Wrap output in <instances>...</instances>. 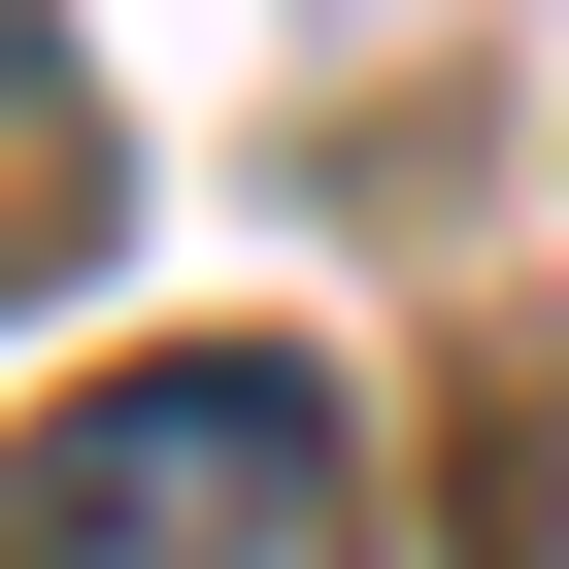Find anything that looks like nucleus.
I'll list each match as a JSON object with an SVG mask.
<instances>
[{
    "mask_svg": "<svg viewBox=\"0 0 569 569\" xmlns=\"http://www.w3.org/2000/svg\"><path fill=\"white\" fill-rule=\"evenodd\" d=\"M302 536H336V369L302 336H168V369L0 436V569H302Z\"/></svg>",
    "mask_w": 569,
    "mask_h": 569,
    "instance_id": "obj_1",
    "label": "nucleus"
},
{
    "mask_svg": "<svg viewBox=\"0 0 569 569\" xmlns=\"http://www.w3.org/2000/svg\"><path fill=\"white\" fill-rule=\"evenodd\" d=\"M0 168H34V201L101 234V134H68V34H34V0H0Z\"/></svg>",
    "mask_w": 569,
    "mask_h": 569,
    "instance_id": "obj_2",
    "label": "nucleus"
}]
</instances>
